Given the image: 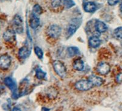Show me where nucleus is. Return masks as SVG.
<instances>
[{"instance_id":"nucleus-15","label":"nucleus","mask_w":122,"mask_h":111,"mask_svg":"<svg viewBox=\"0 0 122 111\" xmlns=\"http://www.w3.org/2000/svg\"><path fill=\"white\" fill-rule=\"evenodd\" d=\"M73 67L77 71H82L84 68V63L81 59H77L73 64Z\"/></svg>"},{"instance_id":"nucleus-27","label":"nucleus","mask_w":122,"mask_h":111,"mask_svg":"<svg viewBox=\"0 0 122 111\" xmlns=\"http://www.w3.org/2000/svg\"><path fill=\"white\" fill-rule=\"evenodd\" d=\"M15 110H18V111H20V109L18 108H17V107H14V109H13V111H15Z\"/></svg>"},{"instance_id":"nucleus-11","label":"nucleus","mask_w":122,"mask_h":111,"mask_svg":"<svg viewBox=\"0 0 122 111\" xmlns=\"http://www.w3.org/2000/svg\"><path fill=\"white\" fill-rule=\"evenodd\" d=\"M95 30L99 33H104L107 30V26L103 21L97 20L95 23Z\"/></svg>"},{"instance_id":"nucleus-3","label":"nucleus","mask_w":122,"mask_h":111,"mask_svg":"<svg viewBox=\"0 0 122 111\" xmlns=\"http://www.w3.org/2000/svg\"><path fill=\"white\" fill-rule=\"evenodd\" d=\"M61 32H62V28L57 25H51L48 28V35L53 39H58L61 35Z\"/></svg>"},{"instance_id":"nucleus-2","label":"nucleus","mask_w":122,"mask_h":111,"mask_svg":"<svg viewBox=\"0 0 122 111\" xmlns=\"http://www.w3.org/2000/svg\"><path fill=\"white\" fill-rule=\"evenodd\" d=\"M12 26L15 32L18 34L23 32V21L21 17L18 15H16L13 18Z\"/></svg>"},{"instance_id":"nucleus-14","label":"nucleus","mask_w":122,"mask_h":111,"mask_svg":"<svg viewBox=\"0 0 122 111\" xmlns=\"http://www.w3.org/2000/svg\"><path fill=\"white\" fill-rule=\"evenodd\" d=\"M101 40L97 36H92L90 37L89 40V46L93 48L98 47L101 45Z\"/></svg>"},{"instance_id":"nucleus-17","label":"nucleus","mask_w":122,"mask_h":111,"mask_svg":"<svg viewBox=\"0 0 122 111\" xmlns=\"http://www.w3.org/2000/svg\"><path fill=\"white\" fill-rule=\"evenodd\" d=\"M67 54H68V56L70 57H72L78 55L80 53V51H79V48L76 46H70L67 48Z\"/></svg>"},{"instance_id":"nucleus-5","label":"nucleus","mask_w":122,"mask_h":111,"mask_svg":"<svg viewBox=\"0 0 122 111\" xmlns=\"http://www.w3.org/2000/svg\"><path fill=\"white\" fill-rule=\"evenodd\" d=\"M4 84L6 86L11 90L12 92V96L16 95L17 92V84L15 82V81L10 77H7L4 79Z\"/></svg>"},{"instance_id":"nucleus-28","label":"nucleus","mask_w":122,"mask_h":111,"mask_svg":"<svg viewBox=\"0 0 122 111\" xmlns=\"http://www.w3.org/2000/svg\"><path fill=\"white\" fill-rule=\"evenodd\" d=\"M42 110H46V111H50V109H47V108H45V107H43V108H42Z\"/></svg>"},{"instance_id":"nucleus-25","label":"nucleus","mask_w":122,"mask_h":111,"mask_svg":"<svg viewBox=\"0 0 122 111\" xmlns=\"http://www.w3.org/2000/svg\"><path fill=\"white\" fill-rule=\"evenodd\" d=\"M115 81L118 83H122V73H119L115 77Z\"/></svg>"},{"instance_id":"nucleus-26","label":"nucleus","mask_w":122,"mask_h":111,"mask_svg":"<svg viewBox=\"0 0 122 111\" xmlns=\"http://www.w3.org/2000/svg\"><path fill=\"white\" fill-rule=\"evenodd\" d=\"M120 10L121 13L122 14V1H121L120 4Z\"/></svg>"},{"instance_id":"nucleus-20","label":"nucleus","mask_w":122,"mask_h":111,"mask_svg":"<svg viewBox=\"0 0 122 111\" xmlns=\"http://www.w3.org/2000/svg\"><path fill=\"white\" fill-rule=\"evenodd\" d=\"M114 35L115 37L117 39L122 40V27L117 28L114 31Z\"/></svg>"},{"instance_id":"nucleus-7","label":"nucleus","mask_w":122,"mask_h":111,"mask_svg":"<svg viewBox=\"0 0 122 111\" xmlns=\"http://www.w3.org/2000/svg\"><path fill=\"white\" fill-rule=\"evenodd\" d=\"M11 64V59L9 56L4 54L0 57V68L3 70H7Z\"/></svg>"},{"instance_id":"nucleus-4","label":"nucleus","mask_w":122,"mask_h":111,"mask_svg":"<svg viewBox=\"0 0 122 111\" xmlns=\"http://www.w3.org/2000/svg\"><path fill=\"white\" fill-rule=\"evenodd\" d=\"M75 87L79 91H87L93 87V85L89 80H79L75 83Z\"/></svg>"},{"instance_id":"nucleus-19","label":"nucleus","mask_w":122,"mask_h":111,"mask_svg":"<svg viewBox=\"0 0 122 111\" xmlns=\"http://www.w3.org/2000/svg\"><path fill=\"white\" fill-rule=\"evenodd\" d=\"M46 75V73L40 68H37L36 70V76L37 79H40V80L45 78Z\"/></svg>"},{"instance_id":"nucleus-22","label":"nucleus","mask_w":122,"mask_h":111,"mask_svg":"<svg viewBox=\"0 0 122 111\" xmlns=\"http://www.w3.org/2000/svg\"><path fill=\"white\" fill-rule=\"evenodd\" d=\"M34 52L35 54H36L37 57L40 59H42L43 57V50L40 48L39 46H35L34 47Z\"/></svg>"},{"instance_id":"nucleus-12","label":"nucleus","mask_w":122,"mask_h":111,"mask_svg":"<svg viewBox=\"0 0 122 111\" xmlns=\"http://www.w3.org/2000/svg\"><path fill=\"white\" fill-rule=\"evenodd\" d=\"M31 51L29 49H28L26 46H23L21 48H20L18 51V56L21 59H26L30 55Z\"/></svg>"},{"instance_id":"nucleus-8","label":"nucleus","mask_w":122,"mask_h":111,"mask_svg":"<svg viewBox=\"0 0 122 111\" xmlns=\"http://www.w3.org/2000/svg\"><path fill=\"white\" fill-rule=\"evenodd\" d=\"M79 23V21H76V20H75V21H73L68 25L67 31V34L68 37H70L71 36H72L76 32L78 27L81 25V23Z\"/></svg>"},{"instance_id":"nucleus-1","label":"nucleus","mask_w":122,"mask_h":111,"mask_svg":"<svg viewBox=\"0 0 122 111\" xmlns=\"http://www.w3.org/2000/svg\"><path fill=\"white\" fill-rule=\"evenodd\" d=\"M53 67L56 73L61 78H65L67 75V68L64 63L60 61H54L53 62Z\"/></svg>"},{"instance_id":"nucleus-13","label":"nucleus","mask_w":122,"mask_h":111,"mask_svg":"<svg viewBox=\"0 0 122 111\" xmlns=\"http://www.w3.org/2000/svg\"><path fill=\"white\" fill-rule=\"evenodd\" d=\"M97 9V5L93 2H87L85 3L84 6V9L86 12L93 13Z\"/></svg>"},{"instance_id":"nucleus-16","label":"nucleus","mask_w":122,"mask_h":111,"mask_svg":"<svg viewBox=\"0 0 122 111\" xmlns=\"http://www.w3.org/2000/svg\"><path fill=\"white\" fill-rule=\"evenodd\" d=\"M29 23H30V28H32V29H36L39 25H40V19H39V17H37V16L32 15L31 18L30 19Z\"/></svg>"},{"instance_id":"nucleus-10","label":"nucleus","mask_w":122,"mask_h":111,"mask_svg":"<svg viewBox=\"0 0 122 111\" xmlns=\"http://www.w3.org/2000/svg\"><path fill=\"white\" fill-rule=\"evenodd\" d=\"M88 80L93 85V86L100 87L104 82V80L101 77L97 76L96 75H90L88 78Z\"/></svg>"},{"instance_id":"nucleus-24","label":"nucleus","mask_w":122,"mask_h":111,"mask_svg":"<svg viewBox=\"0 0 122 111\" xmlns=\"http://www.w3.org/2000/svg\"><path fill=\"white\" fill-rule=\"evenodd\" d=\"M120 0H107V3L110 6H115L117 3H119Z\"/></svg>"},{"instance_id":"nucleus-18","label":"nucleus","mask_w":122,"mask_h":111,"mask_svg":"<svg viewBox=\"0 0 122 111\" xmlns=\"http://www.w3.org/2000/svg\"><path fill=\"white\" fill-rule=\"evenodd\" d=\"M42 13V7L39 6V4H36L33 7L32 9V15L37 17H39L40 14Z\"/></svg>"},{"instance_id":"nucleus-6","label":"nucleus","mask_w":122,"mask_h":111,"mask_svg":"<svg viewBox=\"0 0 122 111\" xmlns=\"http://www.w3.org/2000/svg\"><path fill=\"white\" fill-rule=\"evenodd\" d=\"M111 67L109 64L105 62H101L98 64L97 67V71L101 75H106L109 73Z\"/></svg>"},{"instance_id":"nucleus-9","label":"nucleus","mask_w":122,"mask_h":111,"mask_svg":"<svg viewBox=\"0 0 122 111\" xmlns=\"http://www.w3.org/2000/svg\"><path fill=\"white\" fill-rule=\"evenodd\" d=\"M3 38L6 42H14L16 39V35L14 30L8 29L5 31L3 34Z\"/></svg>"},{"instance_id":"nucleus-21","label":"nucleus","mask_w":122,"mask_h":111,"mask_svg":"<svg viewBox=\"0 0 122 111\" xmlns=\"http://www.w3.org/2000/svg\"><path fill=\"white\" fill-rule=\"evenodd\" d=\"M64 6L67 9H70L73 7L75 5V3L73 0H62Z\"/></svg>"},{"instance_id":"nucleus-23","label":"nucleus","mask_w":122,"mask_h":111,"mask_svg":"<svg viewBox=\"0 0 122 111\" xmlns=\"http://www.w3.org/2000/svg\"><path fill=\"white\" fill-rule=\"evenodd\" d=\"M62 3V0H52L51 4L54 8H57L61 6V4Z\"/></svg>"}]
</instances>
